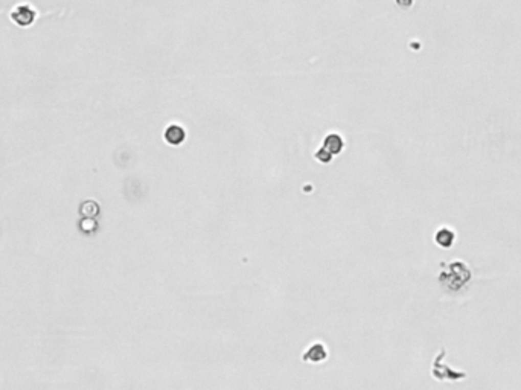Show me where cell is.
Returning a JSON list of instances; mask_svg holds the SVG:
<instances>
[{"instance_id": "1", "label": "cell", "mask_w": 521, "mask_h": 390, "mask_svg": "<svg viewBox=\"0 0 521 390\" xmlns=\"http://www.w3.org/2000/svg\"><path fill=\"white\" fill-rule=\"evenodd\" d=\"M11 18L17 26H29L35 20V11L29 5H18L12 9Z\"/></svg>"}, {"instance_id": "2", "label": "cell", "mask_w": 521, "mask_h": 390, "mask_svg": "<svg viewBox=\"0 0 521 390\" xmlns=\"http://www.w3.org/2000/svg\"><path fill=\"white\" fill-rule=\"evenodd\" d=\"M185 137H186V133L180 125H169L165 131L166 142L171 144V145H175V147L180 145L185 141Z\"/></svg>"}, {"instance_id": "3", "label": "cell", "mask_w": 521, "mask_h": 390, "mask_svg": "<svg viewBox=\"0 0 521 390\" xmlns=\"http://www.w3.org/2000/svg\"><path fill=\"white\" fill-rule=\"evenodd\" d=\"M322 148H325L329 154H337L343 148V141H342V137L338 134H329L325 139V144H323Z\"/></svg>"}, {"instance_id": "4", "label": "cell", "mask_w": 521, "mask_h": 390, "mask_svg": "<svg viewBox=\"0 0 521 390\" xmlns=\"http://www.w3.org/2000/svg\"><path fill=\"white\" fill-rule=\"evenodd\" d=\"M306 354L309 355H305V360H309V361H320V360H325L326 357L325 348L322 345H314Z\"/></svg>"}, {"instance_id": "5", "label": "cell", "mask_w": 521, "mask_h": 390, "mask_svg": "<svg viewBox=\"0 0 521 390\" xmlns=\"http://www.w3.org/2000/svg\"><path fill=\"white\" fill-rule=\"evenodd\" d=\"M436 241L442 245V247H449L452 242V234L451 231H441L436 235Z\"/></svg>"}]
</instances>
